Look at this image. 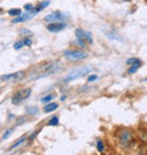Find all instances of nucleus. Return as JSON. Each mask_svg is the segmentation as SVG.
Segmentation results:
<instances>
[{
	"label": "nucleus",
	"instance_id": "obj_14",
	"mask_svg": "<svg viewBox=\"0 0 147 155\" xmlns=\"http://www.w3.org/2000/svg\"><path fill=\"white\" fill-rule=\"evenodd\" d=\"M48 4H50V2H48V0H45V2H43V3H41V4H38V6H37V7H36V12L38 13V12H41V10H44L45 7H48Z\"/></svg>",
	"mask_w": 147,
	"mask_h": 155
},
{
	"label": "nucleus",
	"instance_id": "obj_13",
	"mask_svg": "<svg viewBox=\"0 0 147 155\" xmlns=\"http://www.w3.org/2000/svg\"><path fill=\"white\" fill-rule=\"evenodd\" d=\"M75 35H77V40H85V31L82 28H77Z\"/></svg>",
	"mask_w": 147,
	"mask_h": 155
},
{
	"label": "nucleus",
	"instance_id": "obj_17",
	"mask_svg": "<svg viewBox=\"0 0 147 155\" xmlns=\"http://www.w3.org/2000/svg\"><path fill=\"white\" fill-rule=\"evenodd\" d=\"M139 68H140V65H130V68H129V71H127V74H129V75H133V74H136V72L139 71Z\"/></svg>",
	"mask_w": 147,
	"mask_h": 155
},
{
	"label": "nucleus",
	"instance_id": "obj_5",
	"mask_svg": "<svg viewBox=\"0 0 147 155\" xmlns=\"http://www.w3.org/2000/svg\"><path fill=\"white\" fill-rule=\"evenodd\" d=\"M62 68V64L61 62H54V64H51V65H48L47 68H45V72H43V74H40L37 78H43V76H48V75L51 74H55V72H58V71Z\"/></svg>",
	"mask_w": 147,
	"mask_h": 155
},
{
	"label": "nucleus",
	"instance_id": "obj_4",
	"mask_svg": "<svg viewBox=\"0 0 147 155\" xmlns=\"http://www.w3.org/2000/svg\"><path fill=\"white\" fill-rule=\"evenodd\" d=\"M30 94H31V89H23V90H20V92H17V93L12 97V103L17 106V104H20L24 99L29 97Z\"/></svg>",
	"mask_w": 147,
	"mask_h": 155
},
{
	"label": "nucleus",
	"instance_id": "obj_15",
	"mask_svg": "<svg viewBox=\"0 0 147 155\" xmlns=\"http://www.w3.org/2000/svg\"><path fill=\"white\" fill-rule=\"evenodd\" d=\"M7 13L12 17H17V16H20V14H21V10H20V8H10Z\"/></svg>",
	"mask_w": 147,
	"mask_h": 155
},
{
	"label": "nucleus",
	"instance_id": "obj_30",
	"mask_svg": "<svg viewBox=\"0 0 147 155\" xmlns=\"http://www.w3.org/2000/svg\"><path fill=\"white\" fill-rule=\"evenodd\" d=\"M144 81H147V76H146V79H144Z\"/></svg>",
	"mask_w": 147,
	"mask_h": 155
},
{
	"label": "nucleus",
	"instance_id": "obj_16",
	"mask_svg": "<svg viewBox=\"0 0 147 155\" xmlns=\"http://www.w3.org/2000/svg\"><path fill=\"white\" fill-rule=\"evenodd\" d=\"M54 97H55V94H54V93H50V94H47V96H44V97H41V102H43V103L53 102Z\"/></svg>",
	"mask_w": 147,
	"mask_h": 155
},
{
	"label": "nucleus",
	"instance_id": "obj_23",
	"mask_svg": "<svg viewBox=\"0 0 147 155\" xmlns=\"http://www.w3.org/2000/svg\"><path fill=\"white\" fill-rule=\"evenodd\" d=\"M24 8L27 10V12H34V10H36V7H34L33 4H30V3H29V4H26Z\"/></svg>",
	"mask_w": 147,
	"mask_h": 155
},
{
	"label": "nucleus",
	"instance_id": "obj_28",
	"mask_svg": "<svg viewBox=\"0 0 147 155\" xmlns=\"http://www.w3.org/2000/svg\"><path fill=\"white\" fill-rule=\"evenodd\" d=\"M37 134H38V131H34V133H33V134H31V135H29V141H31V140H33Z\"/></svg>",
	"mask_w": 147,
	"mask_h": 155
},
{
	"label": "nucleus",
	"instance_id": "obj_29",
	"mask_svg": "<svg viewBox=\"0 0 147 155\" xmlns=\"http://www.w3.org/2000/svg\"><path fill=\"white\" fill-rule=\"evenodd\" d=\"M21 34H30V31H27V30H23V31H21Z\"/></svg>",
	"mask_w": 147,
	"mask_h": 155
},
{
	"label": "nucleus",
	"instance_id": "obj_22",
	"mask_svg": "<svg viewBox=\"0 0 147 155\" xmlns=\"http://www.w3.org/2000/svg\"><path fill=\"white\" fill-rule=\"evenodd\" d=\"M23 47H24V41H17L16 44L13 45V48L14 49H21Z\"/></svg>",
	"mask_w": 147,
	"mask_h": 155
},
{
	"label": "nucleus",
	"instance_id": "obj_25",
	"mask_svg": "<svg viewBox=\"0 0 147 155\" xmlns=\"http://www.w3.org/2000/svg\"><path fill=\"white\" fill-rule=\"evenodd\" d=\"M12 133H13V128H9V130H7V131H6V133H4V134H3V137H2V140H6V138H7V137H9V135L12 134Z\"/></svg>",
	"mask_w": 147,
	"mask_h": 155
},
{
	"label": "nucleus",
	"instance_id": "obj_27",
	"mask_svg": "<svg viewBox=\"0 0 147 155\" xmlns=\"http://www.w3.org/2000/svg\"><path fill=\"white\" fill-rule=\"evenodd\" d=\"M77 44L79 47H85V40H77Z\"/></svg>",
	"mask_w": 147,
	"mask_h": 155
},
{
	"label": "nucleus",
	"instance_id": "obj_3",
	"mask_svg": "<svg viewBox=\"0 0 147 155\" xmlns=\"http://www.w3.org/2000/svg\"><path fill=\"white\" fill-rule=\"evenodd\" d=\"M133 141V134H132V131L129 130H120L119 131V143L122 144L123 147H129Z\"/></svg>",
	"mask_w": 147,
	"mask_h": 155
},
{
	"label": "nucleus",
	"instance_id": "obj_19",
	"mask_svg": "<svg viewBox=\"0 0 147 155\" xmlns=\"http://www.w3.org/2000/svg\"><path fill=\"white\" fill-rule=\"evenodd\" d=\"M58 123H60V118H58L57 116H54V117L48 121V126H53V127L54 126H58Z\"/></svg>",
	"mask_w": 147,
	"mask_h": 155
},
{
	"label": "nucleus",
	"instance_id": "obj_12",
	"mask_svg": "<svg viewBox=\"0 0 147 155\" xmlns=\"http://www.w3.org/2000/svg\"><path fill=\"white\" fill-rule=\"evenodd\" d=\"M26 140H27V137H26V135H23V137H21L20 140H17L16 143L13 144V145H12V147H10V148H9V150H10V151H12V150H14V148H17V147H19V145H21V144L24 143Z\"/></svg>",
	"mask_w": 147,
	"mask_h": 155
},
{
	"label": "nucleus",
	"instance_id": "obj_1",
	"mask_svg": "<svg viewBox=\"0 0 147 155\" xmlns=\"http://www.w3.org/2000/svg\"><path fill=\"white\" fill-rule=\"evenodd\" d=\"M91 72V66H81L77 69H72L70 74L64 78V83H70L72 81H77L79 78H84L85 75H88Z\"/></svg>",
	"mask_w": 147,
	"mask_h": 155
},
{
	"label": "nucleus",
	"instance_id": "obj_18",
	"mask_svg": "<svg viewBox=\"0 0 147 155\" xmlns=\"http://www.w3.org/2000/svg\"><path fill=\"white\" fill-rule=\"evenodd\" d=\"M26 110H27L29 116H36L37 113H38V109H37V107H27Z\"/></svg>",
	"mask_w": 147,
	"mask_h": 155
},
{
	"label": "nucleus",
	"instance_id": "obj_24",
	"mask_svg": "<svg viewBox=\"0 0 147 155\" xmlns=\"http://www.w3.org/2000/svg\"><path fill=\"white\" fill-rule=\"evenodd\" d=\"M95 81H98V76H96V75H91V76L86 79V82H89V83H92V82H95Z\"/></svg>",
	"mask_w": 147,
	"mask_h": 155
},
{
	"label": "nucleus",
	"instance_id": "obj_21",
	"mask_svg": "<svg viewBox=\"0 0 147 155\" xmlns=\"http://www.w3.org/2000/svg\"><path fill=\"white\" fill-rule=\"evenodd\" d=\"M85 41H86V42H89V44H92V42H94L92 34H91L89 31H85Z\"/></svg>",
	"mask_w": 147,
	"mask_h": 155
},
{
	"label": "nucleus",
	"instance_id": "obj_2",
	"mask_svg": "<svg viewBox=\"0 0 147 155\" xmlns=\"http://www.w3.org/2000/svg\"><path fill=\"white\" fill-rule=\"evenodd\" d=\"M62 55L68 61H81V59H85L88 57V52L81 51V49H67L62 52Z\"/></svg>",
	"mask_w": 147,
	"mask_h": 155
},
{
	"label": "nucleus",
	"instance_id": "obj_7",
	"mask_svg": "<svg viewBox=\"0 0 147 155\" xmlns=\"http://www.w3.org/2000/svg\"><path fill=\"white\" fill-rule=\"evenodd\" d=\"M23 76H24V72H23V71H20V72H14V74H7V75H3V76H0V81L17 82V81H20Z\"/></svg>",
	"mask_w": 147,
	"mask_h": 155
},
{
	"label": "nucleus",
	"instance_id": "obj_20",
	"mask_svg": "<svg viewBox=\"0 0 147 155\" xmlns=\"http://www.w3.org/2000/svg\"><path fill=\"white\" fill-rule=\"evenodd\" d=\"M96 148H98L99 152H103V151H105V145H103L102 140H98V141H96Z\"/></svg>",
	"mask_w": 147,
	"mask_h": 155
},
{
	"label": "nucleus",
	"instance_id": "obj_10",
	"mask_svg": "<svg viewBox=\"0 0 147 155\" xmlns=\"http://www.w3.org/2000/svg\"><path fill=\"white\" fill-rule=\"evenodd\" d=\"M57 109H58V104L55 102H48L44 106V111H45V113H51V111L57 110Z\"/></svg>",
	"mask_w": 147,
	"mask_h": 155
},
{
	"label": "nucleus",
	"instance_id": "obj_26",
	"mask_svg": "<svg viewBox=\"0 0 147 155\" xmlns=\"http://www.w3.org/2000/svg\"><path fill=\"white\" fill-rule=\"evenodd\" d=\"M23 41H24V45H27V47H30V45L33 44V41L30 40V38H24Z\"/></svg>",
	"mask_w": 147,
	"mask_h": 155
},
{
	"label": "nucleus",
	"instance_id": "obj_6",
	"mask_svg": "<svg viewBox=\"0 0 147 155\" xmlns=\"http://www.w3.org/2000/svg\"><path fill=\"white\" fill-rule=\"evenodd\" d=\"M67 14L62 12H54L48 16H45V21H48V23H55V21H64L67 18Z\"/></svg>",
	"mask_w": 147,
	"mask_h": 155
},
{
	"label": "nucleus",
	"instance_id": "obj_9",
	"mask_svg": "<svg viewBox=\"0 0 147 155\" xmlns=\"http://www.w3.org/2000/svg\"><path fill=\"white\" fill-rule=\"evenodd\" d=\"M37 14V12L34 10V12H29L27 14H20V16H17V17H14L13 18V24H17V23H24V21H27V20H30V18H33L34 16Z\"/></svg>",
	"mask_w": 147,
	"mask_h": 155
},
{
	"label": "nucleus",
	"instance_id": "obj_8",
	"mask_svg": "<svg viewBox=\"0 0 147 155\" xmlns=\"http://www.w3.org/2000/svg\"><path fill=\"white\" fill-rule=\"evenodd\" d=\"M65 28H67V24L64 21H55V23H50L47 25V30L51 31V33H60V31H62Z\"/></svg>",
	"mask_w": 147,
	"mask_h": 155
},
{
	"label": "nucleus",
	"instance_id": "obj_11",
	"mask_svg": "<svg viewBox=\"0 0 147 155\" xmlns=\"http://www.w3.org/2000/svg\"><path fill=\"white\" fill-rule=\"evenodd\" d=\"M127 65L130 66V65H143V61H142V59H139V58H129V59H127Z\"/></svg>",
	"mask_w": 147,
	"mask_h": 155
}]
</instances>
